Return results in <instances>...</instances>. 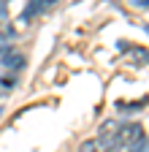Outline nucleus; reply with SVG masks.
Here are the masks:
<instances>
[{
	"label": "nucleus",
	"mask_w": 149,
	"mask_h": 152,
	"mask_svg": "<svg viewBox=\"0 0 149 152\" xmlns=\"http://www.w3.org/2000/svg\"><path fill=\"white\" fill-rule=\"evenodd\" d=\"M60 0H27V6H25V11H22V22H30V19H35V16H41L44 11H49L52 6H57Z\"/></svg>",
	"instance_id": "f03ea898"
},
{
	"label": "nucleus",
	"mask_w": 149,
	"mask_h": 152,
	"mask_svg": "<svg viewBox=\"0 0 149 152\" xmlns=\"http://www.w3.org/2000/svg\"><path fill=\"white\" fill-rule=\"evenodd\" d=\"M133 6H149V0H133Z\"/></svg>",
	"instance_id": "0eeeda50"
},
{
	"label": "nucleus",
	"mask_w": 149,
	"mask_h": 152,
	"mask_svg": "<svg viewBox=\"0 0 149 152\" xmlns=\"http://www.w3.org/2000/svg\"><path fill=\"white\" fill-rule=\"evenodd\" d=\"M0 35H8V27L3 25V16H0Z\"/></svg>",
	"instance_id": "423d86ee"
},
{
	"label": "nucleus",
	"mask_w": 149,
	"mask_h": 152,
	"mask_svg": "<svg viewBox=\"0 0 149 152\" xmlns=\"http://www.w3.org/2000/svg\"><path fill=\"white\" fill-rule=\"evenodd\" d=\"M79 152H106V147H103L98 139H89V141H84V144L79 147Z\"/></svg>",
	"instance_id": "20e7f679"
},
{
	"label": "nucleus",
	"mask_w": 149,
	"mask_h": 152,
	"mask_svg": "<svg viewBox=\"0 0 149 152\" xmlns=\"http://www.w3.org/2000/svg\"><path fill=\"white\" fill-rule=\"evenodd\" d=\"M122 149L125 152H144L146 149V133L141 125H122Z\"/></svg>",
	"instance_id": "f257e3e1"
},
{
	"label": "nucleus",
	"mask_w": 149,
	"mask_h": 152,
	"mask_svg": "<svg viewBox=\"0 0 149 152\" xmlns=\"http://www.w3.org/2000/svg\"><path fill=\"white\" fill-rule=\"evenodd\" d=\"M11 0H0V16H6V8H8Z\"/></svg>",
	"instance_id": "39448f33"
},
{
	"label": "nucleus",
	"mask_w": 149,
	"mask_h": 152,
	"mask_svg": "<svg viewBox=\"0 0 149 152\" xmlns=\"http://www.w3.org/2000/svg\"><path fill=\"white\" fill-rule=\"evenodd\" d=\"M0 65L8 68V71H22L25 68V57H22L19 49L8 46V49H3V54H0Z\"/></svg>",
	"instance_id": "7ed1b4c3"
}]
</instances>
